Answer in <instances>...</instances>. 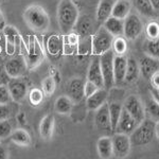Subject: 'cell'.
I'll return each mask as SVG.
<instances>
[{
    "instance_id": "obj_9",
    "label": "cell",
    "mask_w": 159,
    "mask_h": 159,
    "mask_svg": "<svg viewBox=\"0 0 159 159\" xmlns=\"http://www.w3.org/2000/svg\"><path fill=\"white\" fill-rule=\"evenodd\" d=\"M7 88L10 90V94L12 100L16 103H20L25 99L28 93V86L21 78L11 79L7 83Z\"/></svg>"
},
{
    "instance_id": "obj_38",
    "label": "cell",
    "mask_w": 159,
    "mask_h": 159,
    "mask_svg": "<svg viewBox=\"0 0 159 159\" xmlns=\"http://www.w3.org/2000/svg\"><path fill=\"white\" fill-rule=\"evenodd\" d=\"M11 101L13 100L7 85H0V104H10Z\"/></svg>"
},
{
    "instance_id": "obj_6",
    "label": "cell",
    "mask_w": 159,
    "mask_h": 159,
    "mask_svg": "<svg viewBox=\"0 0 159 159\" xmlns=\"http://www.w3.org/2000/svg\"><path fill=\"white\" fill-rule=\"evenodd\" d=\"M112 142V155L116 158H125L129 156L132 148V143L129 135L117 133L111 137Z\"/></svg>"
},
{
    "instance_id": "obj_44",
    "label": "cell",
    "mask_w": 159,
    "mask_h": 159,
    "mask_svg": "<svg viewBox=\"0 0 159 159\" xmlns=\"http://www.w3.org/2000/svg\"><path fill=\"white\" fill-rule=\"evenodd\" d=\"M9 158V151L4 145L0 144V159H7Z\"/></svg>"
},
{
    "instance_id": "obj_12",
    "label": "cell",
    "mask_w": 159,
    "mask_h": 159,
    "mask_svg": "<svg viewBox=\"0 0 159 159\" xmlns=\"http://www.w3.org/2000/svg\"><path fill=\"white\" fill-rule=\"evenodd\" d=\"M84 86H85V82L82 79L78 78L71 79L67 83V86H66L67 96L72 100L73 103H79L85 97V94H84Z\"/></svg>"
},
{
    "instance_id": "obj_1",
    "label": "cell",
    "mask_w": 159,
    "mask_h": 159,
    "mask_svg": "<svg viewBox=\"0 0 159 159\" xmlns=\"http://www.w3.org/2000/svg\"><path fill=\"white\" fill-rule=\"evenodd\" d=\"M79 18V10L72 0H61L57 7L58 25L64 34H69Z\"/></svg>"
},
{
    "instance_id": "obj_28",
    "label": "cell",
    "mask_w": 159,
    "mask_h": 159,
    "mask_svg": "<svg viewBox=\"0 0 159 159\" xmlns=\"http://www.w3.org/2000/svg\"><path fill=\"white\" fill-rule=\"evenodd\" d=\"M72 106H73V102L68 96L58 97L54 104L56 112H58L61 115H68L71 111V109H72Z\"/></svg>"
},
{
    "instance_id": "obj_14",
    "label": "cell",
    "mask_w": 159,
    "mask_h": 159,
    "mask_svg": "<svg viewBox=\"0 0 159 159\" xmlns=\"http://www.w3.org/2000/svg\"><path fill=\"white\" fill-rule=\"evenodd\" d=\"M4 68H6L7 72L11 79L22 78L28 69L25 61L21 57H14L12 60L7 61Z\"/></svg>"
},
{
    "instance_id": "obj_30",
    "label": "cell",
    "mask_w": 159,
    "mask_h": 159,
    "mask_svg": "<svg viewBox=\"0 0 159 159\" xmlns=\"http://www.w3.org/2000/svg\"><path fill=\"white\" fill-rule=\"evenodd\" d=\"M2 31H3L4 36L7 38V43H10V45L16 47V45H18L20 43L21 37H20L19 32L14 27H12V25H6Z\"/></svg>"
},
{
    "instance_id": "obj_48",
    "label": "cell",
    "mask_w": 159,
    "mask_h": 159,
    "mask_svg": "<svg viewBox=\"0 0 159 159\" xmlns=\"http://www.w3.org/2000/svg\"><path fill=\"white\" fill-rule=\"evenodd\" d=\"M156 12H159V0H150Z\"/></svg>"
},
{
    "instance_id": "obj_24",
    "label": "cell",
    "mask_w": 159,
    "mask_h": 159,
    "mask_svg": "<svg viewBox=\"0 0 159 159\" xmlns=\"http://www.w3.org/2000/svg\"><path fill=\"white\" fill-rule=\"evenodd\" d=\"M74 30L78 33V35H81V36H87L90 34L92 30V21L90 17L87 15L79 17L75 25H74Z\"/></svg>"
},
{
    "instance_id": "obj_3",
    "label": "cell",
    "mask_w": 159,
    "mask_h": 159,
    "mask_svg": "<svg viewBox=\"0 0 159 159\" xmlns=\"http://www.w3.org/2000/svg\"><path fill=\"white\" fill-rule=\"evenodd\" d=\"M155 125L156 122L151 119H144L142 122H140L134 129V132L129 135L132 145L143 147L152 142L154 138L156 137Z\"/></svg>"
},
{
    "instance_id": "obj_49",
    "label": "cell",
    "mask_w": 159,
    "mask_h": 159,
    "mask_svg": "<svg viewBox=\"0 0 159 159\" xmlns=\"http://www.w3.org/2000/svg\"><path fill=\"white\" fill-rule=\"evenodd\" d=\"M155 135L159 139V121L156 122V125H155Z\"/></svg>"
},
{
    "instance_id": "obj_22",
    "label": "cell",
    "mask_w": 159,
    "mask_h": 159,
    "mask_svg": "<svg viewBox=\"0 0 159 159\" xmlns=\"http://www.w3.org/2000/svg\"><path fill=\"white\" fill-rule=\"evenodd\" d=\"M130 7H132V6H130V2L129 0H118V1H115L111 16L124 20L129 15Z\"/></svg>"
},
{
    "instance_id": "obj_34",
    "label": "cell",
    "mask_w": 159,
    "mask_h": 159,
    "mask_svg": "<svg viewBox=\"0 0 159 159\" xmlns=\"http://www.w3.org/2000/svg\"><path fill=\"white\" fill-rule=\"evenodd\" d=\"M147 112L153 119L159 121V103L154 99L147 101Z\"/></svg>"
},
{
    "instance_id": "obj_2",
    "label": "cell",
    "mask_w": 159,
    "mask_h": 159,
    "mask_svg": "<svg viewBox=\"0 0 159 159\" xmlns=\"http://www.w3.org/2000/svg\"><path fill=\"white\" fill-rule=\"evenodd\" d=\"M24 18L31 29L36 32H46L50 25V19L47 12L39 6H31L25 9Z\"/></svg>"
},
{
    "instance_id": "obj_35",
    "label": "cell",
    "mask_w": 159,
    "mask_h": 159,
    "mask_svg": "<svg viewBox=\"0 0 159 159\" xmlns=\"http://www.w3.org/2000/svg\"><path fill=\"white\" fill-rule=\"evenodd\" d=\"M13 132V127L9 119L0 121V139H6L11 136Z\"/></svg>"
},
{
    "instance_id": "obj_29",
    "label": "cell",
    "mask_w": 159,
    "mask_h": 159,
    "mask_svg": "<svg viewBox=\"0 0 159 159\" xmlns=\"http://www.w3.org/2000/svg\"><path fill=\"white\" fill-rule=\"evenodd\" d=\"M123 106L119 103H110L108 104V110H109V118L110 123H111V129L115 132L117 127V124L119 122L120 116H121Z\"/></svg>"
},
{
    "instance_id": "obj_47",
    "label": "cell",
    "mask_w": 159,
    "mask_h": 159,
    "mask_svg": "<svg viewBox=\"0 0 159 159\" xmlns=\"http://www.w3.org/2000/svg\"><path fill=\"white\" fill-rule=\"evenodd\" d=\"M4 27H6V19H4L2 12L0 11V30H3Z\"/></svg>"
},
{
    "instance_id": "obj_4",
    "label": "cell",
    "mask_w": 159,
    "mask_h": 159,
    "mask_svg": "<svg viewBox=\"0 0 159 159\" xmlns=\"http://www.w3.org/2000/svg\"><path fill=\"white\" fill-rule=\"evenodd\" d=\"M114 36L105 28H101L92 36L91 49L94 55H102L103 53L111 50Z\"/></svg>"
},
{
    "instance_id": "obj_5",
    "label": "cell",
    "mask_w": 159,
    "mask_h": 159,
    "mask_svg": "<svg viewBox=\"0 0 159 159\" xmlns=\"http://www.w3.org/2000/svg\"><path fill=\"white\" fill-rule=\"evenodd\" d=\"M114 51L109 50L100 55V66L104 80V88L110 89L115 85L114 81Z\"/></svg>"
},
{
    "instance_id": "obj_33",
    "label": "cell",
    "mask_w": 159,
    "mask_h": 159,
    "mask_svg": "<svg viewBox=\"0 0 159 159\" xmlns=\"http://www.w3.org/2000/svg\"><path fill=\"white\" fill-rule=\"evenodd\" d=\"M111 48L114 50V53H116L117 55H123L127 50V45L125 38L122 36H117L116 39H114V42H112Z\"/></svg>"
},
{
    "instance_id": "obj_26",
    "label": "cell",
    "mask_w": 159,
    "mask_h": 159,
    "mask_svg": "<svg viewBox=\"0 0 159 159\" xmlns=\"http://www.w3.org/2000/svg\"><path fill=\"white\" fill-rule=\"evenodd\" d=\"M10 139L15 144L20 145V147H29L31 144V137L29 133L24 129H17L13 130L11 136H10Z\"/></svg>"
},
{
    "instance_id": "obj_40",
    "label": "cell",
    "mask_w": 159,
    "mask_h": 159,
    "mask_svg": "<svg viewBox=\"0 0 159 159\" xmlns=\"http://www.w3.org/2000/svg\"><path fill=\"white\" fill-rule=\"evenodd\" d=\"M98 89H99V87L97 86L96 84H93L92 82L87 80V82L85 83V86H84V94H85L86 98H88L89 96H91L92 93H94Z\"/></svg>"
},
{
    "instance_id": "obj_39",
    "label": "cell",
    "mask_w": 159,
    "mask_h": 159,
    "mask_svg": "<svg viewBox=\"0 0 159 159\" xmlns=\"http://www.w3.org/2000/svg\"><path fill=\"white\" fill-rule=\"evenodd\" d=\"M147 34L150 38L159 37V24L153 21L147 25Z\"/></svg>"
},
{
    "instance_id": "obj_50",
    "label": "cell",
    "mask_w": 159,
    "mask_h": 159,
    "mask_svg": "<svg viewBox=\"0 0 159 159\" xmlns=\"http://www.w3.org/2000/svg\"><path fill=\"white\" fill-rule=\"evenodd\" d=\"M1 1H2V0H0V3H1Z\"/></svg>"
},
{
    "instance_id": "obj_10",
    "label": "cell",
    "mask_w": 159,
    "mask_h": 159,
    "mask_svg": "<svg viewBox=\"0 0 159 159\" xmlns=\"http://www.w3.org/2000/svg\"><path fill=\"white\" fill-rule=\"evenodd\" d=\"M123 108L126 109L132 115V117L137 121L138 124L145 119V112L142 103L136 96H129L125 100L124 104H123Z\"/></svg>"
},
{
    "instance_id": "obj_8",
    "label": "cell",
    "mask_w": 159,
    "mask_h": 159,
    "mask_svg": "<svg viewBox=\"0 0 159 159\" xmlns=\"http://www.w3.org/2000/svg\"><path fill=\"white\" fill-rule=\"evenodd\" d=\"M143 31V24L140 17L136 14H129L124 19V33L123 35L127 39H136Z\"/></svg>"
},
{
    "instance_id": "obj_20",
    "label": "cell",
    "mask_w": 159,
    "mask_h": 159,
    "mask_svg": "<svg viewBox=\"0 0 159 159\" xmlns=\"http://www.w3.org/2000/svg\"><path fill=\"white\" fill-rule=\"evenodd\" d=\"M53 129H54V116L47 115L42 119L39 124V134L40 137L45 140H48L52 137Z\"/></svg>"
},
{
    "instance_id": "obj_32",
    "label": "cell",
    "mask_w": 159,
    "mask_h": 159,
    "mask_svg": "<svg viewBox=\"0 0 159 159\" xmlns=\"http://www.w3.org/2000/svg\"><path fill=\"white\" fill-rule=\"evenodd\" d=\"M135 4L138 11L144 16L152 17L155 15L156 11L154 10L150 0H135Z\"/></svg>"
},
{
    "instance_id": "obj_43",
    "label": "cell",
    "mask_w": 159,
    "mask_h": 159,
    "mask_svg": "<svg viewBox=\"0 0 159 159\" xmlns=\"http://www.w3.org/2000/svg\"><path fill=\"white\" fill-rule=\"evenodd\" d=\"M151 81H152V86L159 88V71L153 74L152 78H151Z\"/></svg>"
},
{
    "instance_id": "obj_19",
    "label": "cell",
    "mask_w": 159,
    "mask_h": 159,
    "mask_svg": "<svg viewBox=\"0 0 159 159\" xmlns=\"http://www.w3.org/2000/svg\"><path fill=\"white\" fill-rule=\"evenodd\" d=\"M104 24V28L106 29L112 36H123L124 33V20L110 16L107 18Z\"/></svg>"
},
{
    "instance_id": "obj_16",
    "label": "cell",
    "mask_w": 159,
    "mask_h": 159,
    "mask_svg": "<svg viewBox=\"0 0 159 159\" xmlns=\"http://www.w3.org/2000/svg\"><path fill=\"white\" fill-rule=\"evenodd\" d=\"M127 60L123 55H115L114 57V81L116 85H120L124 82L126 73Z\"/></svg>"
},
{
    "instance_id": "obj_18",
    "label": "cell",
    "mask_w": 159,
    "mask_h": 159,
    "mask_svg": "<svg viewBox=\"0 0 159 159\" xmlns=\"http://www.w3.org/2000/svg\"><path fill=\"white\" fill-rule=\"evenodd\" d=\"M107 90L105 88H99L94 93L89 96L87 98L86 104L88 109L90 110H97L99 107H101L104 103H106L107 100Z\"/></svg>"
},
{
    "instance_id": "obj_37",
    "label": "cell",
    "mask_w": 159,
    "mask_h": 159,
    "mask_svg": "<svg viewBox=\"0 0 159 159\" xmlns=\"http://www.w3.org/2000/svg\"><path fill=\"white\" fill-rule=\"evenodd\" d=\"M29 100L32 105H39L43 100V92L38 88L32 89L29 94Z\"/></svg>"
},
{
    "instance_id": "obj_11",
    "label": "cell",
    "mask_w": 159,
    "mask_h": 159,
    "mask_svg": "<svg viewBox=\"0 0 159 159\" xmlns=\"http://www.w3.org/2000/svg\"><path fill=\"white\" fill-rule=\"evenodd\" d=\"M96 116H94V124L98 130L102 133H109L112 132L111 123L109 118V110L108 104L104 103L101 107L96 110Z\"/></svg>"
},
{
    "instance_id": "obj_21",
    "label": "cell",
    "mask_w": 159,
    "mask_h": 159,
    "mask_svg": "<svg viewBox=\"0 0 159 159\" xmlns=\"http://www.w3.org/2000/svg\"><path fill=\"white\" fill-rule=\"evenodd\" d=\"M115 0H101L97 9V20L99 22H103L111 16L112 7Z\"/></svg>"
},
{
    "instance_id": "obj_27",
    "label": "cell",
    "mask_w": 159,
    "mask_h": 159,
    "mask_svg": "<svg viewBox=\"0 0 159 159\" xmlns=\"http://www.w3.org/2000/svg\"><path fill=\"white\" fill-rule=\"evenodd\" d=\"M47 50L52 56L60 55L64 50L63 39L58 35H52L47 42Z\"/></svg>"
},
{
    "instance_id": "obj_7",
    "label": "cell",
    "mask_w": 159,
    "mask_h": 159,
    "mask_svg": "<svg viewBox=\"0 0 159 159\" xmlns=\"http://www.w3.org/2000/svg\"><path fill=\"white\" fill-rule=\"evenodd\" d=\"M43 56H45V53H43V49L42 48L40 43L38 42L36 37H32L29 43L27 57L25 60L28 69H33L37 67L43 60Z\"/></svg>"
},
{
    "instance_id": "obj_25",
    "label": "cell",
    "mask_w": 159,
    "mask_h": 159,
    "mask_svg": "<svg viewBox=\"0 0 159 159\" xmlns=\"http://www.w3.org/2000/svg\"><path fill=\"white\" fill-rule=\"evenodd\" d=\"M140 73V67L138 61L133 57H129L127 60V67H126V73H125L124 82L126 83H134L137 81L138 76Z\"/></svg>"
},
{
    "instance_id": "obj_42",
    "label": "cell",
    "mask_w": 159,
    "mask_h": 159,
    "mask_svg": "<svg viewBox=\"0 0 159 159\" xmlns=\"http://www.w3.org/2000/svg\"><path fill=\"white\" fill-rule=\"evenodd\" d=\"M10 80L11 78L7 74L6 68L3 66H0V85H7Z\"/></svg>"
},
{
    "instance_id": "obj_13",
    "label": "cell",
    "mask_w": 159,
    "mask_h": 159,
    "mask_svg": "<svg viewBox=\"0 0 159 159\" xmlns=\"http://www.w3.org/2000/svg\"><path fill=\"white\" fill-rule=\"evenodd\" d=\"M137 125H138V123L134 118L132 117V115H130L126 109L123 108L115 132L129 136L134 132V129L136 127H137Z\"/></svg>"
},
{
    "instance_id": "obj_17",
    "label": "cell",
    "mask_w": 159,
    "mask_h": 159,
    "mask_svg": "<svg viewBox=\"0 0 159 159\" xmlns=\"http://www.w3.org/2000/svg\"><path fill=\"white\" fill-rule=\"evenodd\" d=\"M140 72L145 80H151L152 75L159 71V64L156 58H153L151 56H144L140 60Z\"/></svg>"
},
{
    "instance_id": "obj_41",
    "label": "cell",
    "mask_w": 159,
    "mask_h": 159,
    "mask_svg": "<svg viewBox=\"0 0 159 159\" xmlns=\"http://www.w3.org/2000/svg\"><path fill=\"white\" fill-rule=\"evenodd\" d=\"M12 109L10 104H0V121L9 119L11 116Z\"/></svg>"
},
{
    "instance_id": "obj_45",
    "label": "cell",
    "mask_w": 159,
    "mask_h": 159,
    "mask_svg": "<svg viewBox=\"0 0 159 159\" xmlns=\"http://www.w3.org/2000/svg\"><path fill=\"white\" fill-rule=\"evenodd\" d=\"M151 93H152V97H153V99L155 100L157 103H159V89L158 88H156V87H154L152 86L151 87Z\"/></svg>"
},
{
    "instance_id": "obj_36",
    "label": "cell",
    "mask_w": 159,
    "mask_h": 159,
    "mask_svg": "<svg viewBox=\"0 0 159 159\" xmlns=\"http://www.w3.org/2000/svg\"><path fill=\"white\" fill-rule=\"evenodd\" d=\"M55 80L53 79V76H48L43 81V90L47 96L52 94L55 90Z\"/></svg>"
},
{
    "instance_id": "obj_31",
    "label": "cell",
    "mask_w": 159,
    "mask_h": 159,
    "mask_svg": "<svg viewBox=\"0 0 159 159\" xmlns=\"http://www.w3.org/2000/svg\"><path fill=\"white\" fill-rule=\"evenodd\" d=\"M144 51L147 55L159 60V37L148 39L144 43Z\"/></svg>"
},
{
    "instance_id": "obj_15",
    "label": "cell",
    "mask_w": 159,
    "mask_h": 159,
    "mask_svg": "<svg viewBox=\"0 0 159 159\" xmlns=\"http://www.w3.org/2000/svg\"><path fill=\"white\" fill-rule=\"evenodd\" d=\"M87 80L96 84L99 88H104V80L102 74L101 66H100V55H97L91 61L87 73Z\"/></svg>"
},
{
    "instance_id": "obj_46",
    "label": "cell",
    "mask_w": 159,
    "mask_h": 159,
    "mask_svg": "<svg viewBox=\"0 0 159 159\" xmlns=\"http://www.w3.org/2000/svg\"><path fill=\"white\" fill-rule=\"evenodd\" d=\"M25 120H27V117H25V115L24 112H19V114L17 115V121H18L20 124H25Z\"/></svg>"
},
{
    "instance_id": "obj_23",
    "label": "cell",
    "mask_w": 159,
    "mask_h": 159,
    "mask_svg": "<svg viewBox=\"0 0 159 159\" xmlns=\"http://www.w3.org/2000/svg\"><path fill=\"white\" fill-rule=\"evenodd\" d=\"M97 148H98V153L99 156L103 159H108L112 155V142H111V138L108 136H104L101 137L98 140L97 143Z\"/></svg>"
}]
</instances>
